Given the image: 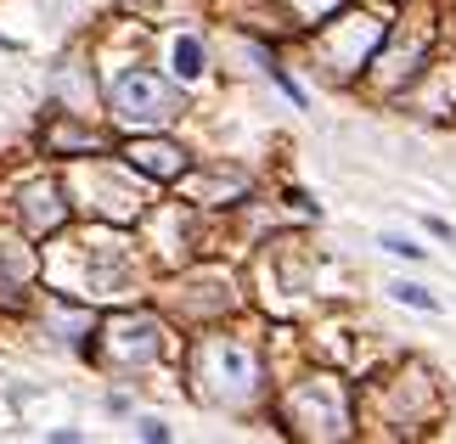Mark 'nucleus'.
Here are the masks:
<instances>
[{"label": "nucleus", "mask_w": 456, "mask_h": 444, "mask_svg": "<svg viewBox=\"0 0 456 444\" xmlns=\"http://www.w3.org/2000/svg\"><path fill=\"white\" fill-rule=\"evenodd\" d=\"M175 74H181V79H198L203 74V45L191 40V34H186V40H175Z\"/></svg>", "instance_id": "nucleus-2"}, {"label": "nucleus", "mask_w": 456, "mask_h": 444, "mask_svg": "<svg viewBox=\"0 0 456 444\" xmlns=\"http://www.w3.org/2000/svg\"><path fill=\"white\" fill-rule=\"evenodd\" d=\"M383 247H389V254H400V259H417V254H423V247H411L406 237H389V242H383Z\"/></svg>", "instance_id": "nucleus-4"}, {"label": "nucleus", "mask_w": 456, "mask_h": 444, "mask_svg": "<svg viewBox=\"0 0 456 444\" xmlns=\"http://www.w3.org/2000/svg\"><path fill=\"white\" fill-rule=\"evenodd\" d=\"M389 293L400 298V304H411V310H434V298L423 287H411V281H400V287H389Z\"/></svg>", "instance_id": "nucleus-3"}, {"label": "nucleus", "mask_w": 456, "mask_h": 444, "mask_svg": "<svg viewBox=\"0 0 456 444\" xmlns=\"http://www.w3.org/2000/svg\"><path fill=\"white\" fill-rule=\"evenodd\" d=\"M118 101L130 108V118H164V91H158L147 74L118 79Z\"/></svg>", "instance_id": "nucleus-1"}]
</instances>
